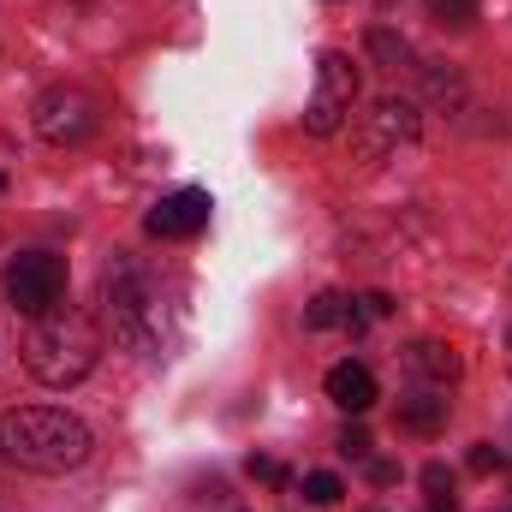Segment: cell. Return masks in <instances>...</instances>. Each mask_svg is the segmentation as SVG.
Here are the masks:
<instances>
[{
  "instance_id": "1",
  "label": "cell",
  "mask_w": 512,
  "mask_h": 512,
  "mask_svg": "<svg viewBox=\"0 0 512 512\" xmlns=\"http://www.w3.org/2000/svg\"><path fill=\"white\" fill-rule=\"evenodd\" d=\"M90 429L60 405H18L0 411V459L30 477H66L90 459Z\"/></svg>"
},
{
  "instance_id": "2",
  "label": "cell",
  "mask_w": 512,
  "mask_h": 512,
  "mask_svg": "<svg viewBox=\"0 0 512 512\" xmlns=\"http://www.w3.org/2000/svg\"><path fill=\"white\" fill-rule=\"evenodd\" d=\"M18 352H24V370L42 387H78L102 364V334L84 310H48L30 322Z\"/></svg>"
},
{
  "instance_id": "3",
  "label": "cell",
  "mask_w": 512,
  "mask_h": 512,
  "mask_svg": "<svg viewBox=\"0 0 512 512\" xmlns=\"http://www.w3.org/2000/svg\"><path fill=\"white\" fill-rule=\"evenodd\" d=\"M352 102H358V66H352V54L328 48L316 60V96L304 102V131L310 137H340L346 120H352Z\"/></svg>"
},
{
  "instance_id": "4",
  "label": "cell",
  "mask_w": 512,
  "mask_h": 512,
  "mask_svg": "<svg viewBox=\"0 0 512 512\" xmlns=\"http://www.w3.org/2000/svg\"><path fill=\"white\" fill-rule=\"evenodd\" d=\"M6 298H12V310L18 316H48V310H60V298H66V256L54 251H24L6 262Z\"/></svg>"
},
{
  "instance_id": "5",
  "label": "cell",
  "mask_w": 512,
  "mask_h": 512,
  "mask_svg": "<svg viewBox=\"0 0 512 512\" xmlns=\"http://www.w3.org/2000/svg\"><path fill=\"white\" fill-rule=\"evenodd\" d=\"M108 322H114V340L137 352H155L161 340V304H149V292L131 274H108Z\"/></svg>"
},
{
  "instance_id": "6",
  "label": "cell",
  "mask_w": 512,
  "mask_h": 512,
  "mask_svg": "<svg viewBox=\"0 0 512 512\" xmlns=\"http://www.w3.org/2000/svg\"><path fill=\"white\" fill-rule=\"evenodd\" d=\"M96 126H102L96 96H84V90H72V84L48 90V96L36 102V131H42L48 143H60V149H72V143L96 137Z\"/></svg>"
},
{
  "instance_id": "7",
  "label": "cell",
  "mask_w": 512,
  "mask_h": 512,
  "mask_svg": "<svg viewBox=\"0 0 512 512\" xmlns=\"http://www.w3.org/2000/svg\"><path fill=\"white\" fill-rule=\"evenodd\" d=\"M209 191H197V185H185V191H173V197H161L155 209H149V239H197L203 227H209Z\"/></svg>"
},
{
  "instance_id": "8",
  "label": "cell",
  "mask_w": 512,
  "mask_h": 512,
  "mask_svg": "<svg viewBox=\"0 0 512 512\" xmlns=\"http://www.w3.org/2000/svg\"><path fill=\"white\" fill-rule=\"evenodd\" d=\"M417 137V108L405 102V96H382L370 114H364V126H358V149L376 161L387 149H399V143H411Z\"/></svg>"
},
{
  "instance_id": "9",
  "label": "cell",
  "mask_w": 512,
  "mask_h": 512,
  "mask_svg": "<svg viewBox=\"0 0 512 512\" xmlns=\"http://www.w3.org/2000/svg\"><path fill=\"white\" fill-rule=\"evenodd\" d=\"M405 376H417V382H429V387L459 382V352L447 340H411L405 346Z\"/></svg>"
},
{
  "instance_id": "10",
  "label": "cell",
  "mask_w": 512,
  "mask_h": 512,
  "mask_svg": "<svg viewBox=\"0 0 512 512\" xmlns=\"http://www.w3.org/2000/svg\"><path fill=\"white\" fill-rule=\"evenodd\" d=\"M322 387H328V399H334L340 411H352V417H364V411L376 405V376H370L364 364H334Z\"/></svg>"
},
{
  "instance_id": "11",
  "label": "cell",
  "mask_w": 512,
  "mask_h": 512,
  "mask_svg": "<svg viewBox=\"0 0 512 512\" xmlns=\"http://www.w3.org/2000/svg\"><path fill=\"white\" fill-rule=\"evenodd\" d=\"M304 328H316V334H322V328H352V334H358L364 316H358V304H352L346 292H322V298L304 310Z\"/></svg>"
},
{
  "instance_id": "12",
  "label": "cell",
  "mask_w": 512,
  "mask_h": 512,
  "mask_svg": "<svg viewBox=\"0 0 512 512\" xmlns=\"http://www.w3.org/2000/svg\"><path fill=\"white\" fill-rule=\"evenodd\" d=\"M399 423L411 435H441L447 429V399L441 393H411V399H399Z\"/></svg>"
},
{
  "instance_id": "13",
  "label": "cell",
  "mask_w": 512,
  "mask_h": 512,
  "mask_svg": "<svg viewBox=\"0 0 512 512\" xmlns=\"http://www.w3.org/2000/svg\"><path fill=\"white\" fill-rule=\"evenodd\" d=\"M423 6H429V18L447 24V30H471V24H477V0H423Z\"/></svg>"
},
{
  "instance_id": "14",
  "label": "cell",
  "mask_w": 512,
  "mask_h": 512,
  "mask_svg": "<svg viewBox=\"0 0 512 512\" xmlns=\"http://www.w3.org/2000/svg\"><path fill=\"white\" fill-rule=\"evenodd\" d=\"M370 54H376V60H387L393 72H399V66H411V48H405V36H393V30H382V24L370 30Z\"/></svg>"
},
{
  "instance_id": "15",
  "label": "cell",
  "mask_w": 512,
  "mask_h": 512,
  "mask_svg": "<svg viewBox=\"0 0 512 512\" xmlns=\"http://www.w3.org/2000/svg\"><path fill=\"white\" fill-rule=\"evenodd\" d=\"M304 495H310L316 507H340V495H346V483H340L334 471H310V477H304Z\"/></svg>"
},
{
  "instance_id": "16",
  "label": "cell",
  "mask_w": 512,
  "mask_h": 512,
  "mask_svg": "<svg viewBox=\"0 0 512 512\" xmlns=\"http://www.w3.org/2000/svg\"><path fill=\"white\" fill-rule=\"evenodd\" d=\"M465 465H471V477H489V471H501V447H489V441H477Z\"/></svg>"
},
{
  "instance_id": "17",
  "label": "cell",
  "mask_w": 512,
  "mask_h": 512,
  "mask_svg": "<svg viewBox=\"0 0 512 512\" xmlns=\"http://www.w3.org/2000/svg\"><path fill=\"white\" fill-rule=\"evenodd\" d=\"M245 471H251L256 483H274V489H286V483H292V471H286V465H274V459H251Z\"/></svg>"
},
{
  "instance_id": "18",
  "label": "cell",
  "mask_w": 512,
  "mask_h": 512,
  "mask_svg": "<svg viewBox=\"0 0 512 512\" xmlns=\"http://www.w3.org/2000/svg\"><path fill=\"white\" fill-rule=\"evenodd\" d=\"M340 453H346V459H370V429H358V423H352V429L340 435Z\"/></svg>"
},
{
  "instance_id": "19",
  "label": "cell",
  "mask_w": 512,
  "mask_h": 512,
  "mask_svg": "<svg viewBox=\"0 0 512 512\" xmlns=\"http://www.w3.org/2000/svg\"><path fill=\"white\" fill-rule=\"evenodd\" d=\"M423 489H429V501L435 495H453V471L447 465H423Z\"/></svg>"
},
{
  "instance_id": "20",
  "label": "cell",
  "mask_w": 512,
  "mask_h": 512,
  "mask_svg": "<svg viewBox=\"0 0 512 512\" xmlns=\"http://www.w3.org/2000/svg\"><path fill=\"white\" fill-rule=\"evenodd\" d=\"M387 310H393V298H387V292H364V298H358V316H364V322H382Z\"/></svg>"
},
{
  "instance_id": "21",
  "label": "cell",
  "mask_w": 512,
  "mask_h": 512,
  "mask_svg": "<svg viewBox=\"0 0 512 512\" xmlns=\"http://www.w3.org/2000/svg\"><path fill=\"white\" fill-rule=\"evenodd\" d=\"M370 483H376V489H393V483H399V465H393V459H370Z\"/></svg>"
},
{
  "instance_id": "22",
  "label": "cell",
  "mask_w": 512,
  "mask_h": 512,
  "mask_svg": "<svg viewBox=\"0 0 512 512\" xmlns=\"http://www.w3.org/2000/svg\"><path fill=\"white\" fill-rule=\"evenodd\" d=\"M423 512H459V501H453V495H435V501H429Z\"/></svg>"
},
{
  "instance_id": "23",
  "label": "cell",
  "mask_w": 512,
  "mask_h": 512,
  "mask_svg": "<svg viewBox=\"0 0 512 512\" xmlns=\"http://www.w3.org/2000/svg\"><path fill=\"white\" fill-rule=\"evenodd\" d=\"M0 185H6V179H0Z\"/></svg>"
}]
</instances>
